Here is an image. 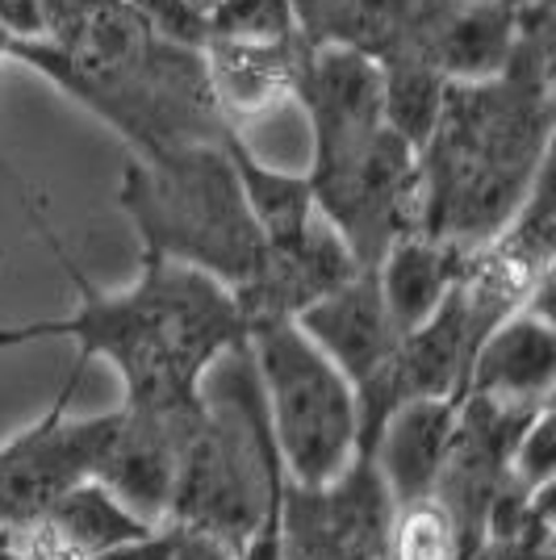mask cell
<instances>
[{
    "instance_id": "24",
    "label": "cell",
    "mask_w": 556,
    "mask_h": 560,
    "mask_svg": "<svg viewBox=\"0 0 556 560\" xmlns=\"http://www.w3.org/2000/svg\"><path fill=\"white\" fill-rule=\"evenodd\" d=\"M348 0H289V13H293V30L305 47H318L331 38V25L339 22Z\"/></svg>"
},
{
    "instance_id": "3",
    "label": "cell",
    "mask_w": 556,
    "mask_h": 560,
    "mask_svg": "<svg viewBox=\"0 0 556 560\" xmlns=\"http://www.w3.org/2000/svg\"><path fill=\"white\" fill-rule=\"evenodd\" d=\"M222 139L176 142L151 155L130 151L117 206L139 231L147 256L176 259L239 289L259 272L268 243Z\"/></svg>"
},
{
    "instance_id": "15",
    "label": "cell",
    "mask_w": 556,
    "mask_h": 560,
    "mask_svg": "<svg viewBox=\"0 0 556 560\" xmlns=\"http://www.w3.org/2000/svg\"><path fill=\"white\" fill-rule=\"evenodd\" d=\"M302 38H209L206 71L218 109L231 117L234 109H259L289 96V80L302 55Z\"/></svg>"
},
{
    "instance_id": "16",
    "label": "cell",
    "mask_w": 556,
    "mask_h": 560,
    "mask_svg": "<svg viewBox=\"0 0 556 560\" xmlns=\"http://www.w3.org/2000/svg\"><path fill=\"white\" fill-rule=\"evenodd\" d=\"M519 43V4L456 0L436 43V63L448 80H489L507 68Z\"/></svg>"
},
{
    "instance_id": "26",
    "label": "cell",
    "mask_w": 556,
    "mask_h": 560,
    "mask_svg": "<svg viewBox=\"0 0 556 560\" xmlns=\"http://www.w3.org/2000/svg\"><path fill=\"white\" fill-rule=\"evenodd\" d=\"M167 560H239V557H234L222 539L206 536V532H193V527H181V539H176V548H172Z\"/></svg>"
},
{
    "instance_id": "12",
    "label": "cell",
    "mask_w": 556,
    "mask_h": 560,
    "mask_svg": "<svg viewBox=\"0 0 556 560\" xmlns=\"http://www.w3.org/2000/svg\"><path fill=\"white\" fill-rule=\"evenodd\" d=\"M556 381V330L548 314V289H535V298L510 310L498 327L482 339V348L468 364L464 394L502 397L523 406L553 401Z\"/></svg>"
},
{
    "instance_id": "22",
    "label": "cell",
    "mask_w": 556,
    "mask_h": 560,
    "mask_svg": "<svg viewBox=\"0 0 556 560\" xmlns=\"http://www.w3.org/2000/svg\"><path fill=\"white\" fill-rule=\"evenodd\" d=\"M206 18L209 38H289V34H298L289 0H218Z\"/></svg>"
},
{
    "instance_id": "13",
    "label": "cell",
    "mask_w": 556,
    "mask_h": 560,
    "mask_svg": "<svg viewBox=\"0 0 556 560\" xmlns=\"http://www.w3.org/2000/svg\"><path fill=\"white\" fill-rule=\"evenodd\" d=\"M456 415H461L456 397H415V401H402L377 431L369 460L385 493L394 498V506L436 490L456 435Z\"/></svg>"
},
{
    "instance_id": "18",
    "label": "cell",
    "mask_w": 556,
    "mask_h": 560,
    "mask_svg": "<svg viewBox=\"0 0 556 560\" xmlns=\"http://www.w3.org/2000/svg\"><path fill=\"white\" fill-rule=\"evenodd\" d=\"M227 155L234 164V176L243 185V197L252 206V218L264 231L268 247L293 243L298 234H305V226L314 222V192H310V176H293V172H277V167L259 164L252 155V147L243 142L239 130H227Z\"/></svg>"
},
{
    "instance_id": "9",
    "label": "cell",
    "mask_w": 556,
    "mask_h": 560,
    "mask_svg": "<svg viewBox=\"0 0 556 560\" xmlns=\"http://www.w3.org/2000/svg\"><path fill=\"white\" fill-rule=\"evenodd\" d=\"M351 272H360V264L348 252V243L339 238V231L323 213H314L305 234H298L293 243L268 247L259 272L231 293L243 323L255 327V323L298 318L305 305L318 302L335 284H344Z\"/></svg>"
},
{
    "instance_id": "21",
    "label": "cell",
    "mask_w": 556,
    "mask_h": 560,
    "mask_svg": "<svg viewBox=\"0 0 556 560\" xmlns=\"http://www.w3.org/2000/svg\"><path fill=\"white\" fill-rule=\"evenodd\" d=\"M415 4L418 0H348L339 22L331 25L326 43H344V47H356L372 59H381L397 43V34L406 30Z\"/></svg>"
},
{
    "instance_id": "25",
    "label": "cell",
    "mask_w": 556,
    "mask_h": 560,
    "mask_svg": "<svg viewBox=\"0 0 556 560\" xmlns=\"http://www.w3.org/2000/svg\"><path fill=\"white\" fill-rule=\"evenodd\" d=\"M0 34L4 38H47L43 0H0Z\"/></svg>"
},
{
    "instance_id": "7",
    "label": "cell",
    "mask_w": 556,
    "mask_h": 560,
    "mask_svg": "<svg viewBox=\"0 0 556 560\" xmlns=\"http://www.w3.org/2000/svg\"><path fill=\"white\" fill-rule=\"evenodd\" d=\"M394 498L369 456L323 486H280V560H385Z\"/></svg>"
},
{
    "instance_id": "28",
    "label": "cell",
    "mask_w": 556,
    "mask_h": 560,
    "mask_svg": "<svg viewBox=\"0 0 556 560\" xmlns=\"http://www.w3.org/2000/svg\"><path fill=\"white\" fill-rule=\"evenodd\" d=\"M514 4H532V0H514Z\"/></svg>"
},
{
    "instance_id": "23",
    "label": "cell",
    "mask_w": 556,
    "mask_h": 560,
    "mask_svg": "<svg viewBox=\"0 0 556 560\" xmlns=\"http://www.w3.org/2000/svg\"><path fill=\"white\" fill-rule=\"evenodd\" d=\"M151 34H160L176 47L206 50L209 43V18L201 4L193 0H121Z\"/></svg>"
},
{
    "instance_id": "11",
    "label": "cell",
    "mask_w": 556,
    "mask_h": 560,
    "mask_svg": "<svg viewBox=\"0 0 556 560\" xmlns=\"http://www.w3.org/2000/svg\"><path fill=\"white\" fill-rule=\"evenodd\" d=\"M293 323L356 389L381 373V364L397 348V330L390 323L385 298H381L377 268L351 272L344 284H335L318 302L305 305Z\"/></svg>"
},
{
    "instance_id": "1",
    "label": "cell",
    "mask_w": 556,
    "mask_h": 560,
    "mask_svg": "<svg viewBox=\"0 0 556 560\" xmlns=\"http://www.w3.org/2000/svg\"><path fill=\"white\" fill-rule=\"evenodd\" d=\"M548 0L519 4V43L489 80H448L440 121L418 147V234L486 247L553 160Z\"/></svg>"
},
{
    "instance_id": "10",
    "label": "cell",
    "mask_w": 556,
    "mask_h": 560,
    "mask_svg": "<svg viewBox=\"0 0 556 560\" xmlns=\"http://www.w3.org/2000/svg\"><path fill=\"white\" fill-rule=\"evenodd\" d=\"M197 406L193 410H135V406L117 410V431L93 477L101 486H109L147 523H163L167 514L181 440Z\"/></svg>"
},
{
    "instance_id": "2",
    "label": "cell",
    "mask_w": 556,
    "mask_h": 560,
    "mask_svg": "<svg viewBox=\"0 0 556 560\" xmlns=\"http://www.w3.org/2000/svg\"><path fill=\"white\" fill-rule=\"evenodd\" d=\"M34 226L47 238L50 256L63 264L76 305L63 318H30L0 327V348H25L43 339H71L76 364L109 360L126 381V406L135 410H193L201 381L231 348L247 343V323L222 280L188 264L142 252L139 280L121 293H105L63 252L43 213Z\"/></svg>"
},
{
    "instance_id": "6",
    "label": "cell",
    "mask_w": 556,
    "mask_h": 560,
    "mask_svg": "<svg viewBox=\"0 0 556 560\" xmlns=\"http://www.w3.org/2000/svg\"><path fill=\"white\" fill-rule=\"evenodd\" d=\"M80 364H71L63 389L47 415L22 427L13 440L0 444V527L34 532L47 511L80 481H89L117 431L114 415L68 419V406L80 389Z\"/></svg>"
},
{
    "instance_id": "8",
    "label": "cell",
    "mask_w": 556,
    "mask_h": 560,
    "mask_svg": "<svg viewBox=\"0 0 556 560\" xmlns=\"http://www.w3.org/2000/svg\"><path fill=\"white\" fill-rule=\"evenodd\" d=\"M289 96L310 121V172L344 164L385 126L381 117V63L344 43L302 47Z\"/></svg>"
},
{
    "instance_id": "4",
    "label": "cell",
    "mask_w": 556,
    "mask_h": 560,
    "mask_svg": "<svg viewBox=\"0 0 556 560\" xmlns=\"http://www.w3.org/2000/svg\"><path fill=\"white\" fill-rule=\"evenodd\" d=\"M268 427L289 481L323 486L356 460V385L302 335L293 318L247 327Z\"/></svg>"
},
{
    "instance_id": "5",
    "label": "cell",
    "mask_w": 556,
    "mask_h": 560,
    "mask_svg": "<svg viewBox=\"0 0 556 560\" xmlns=\"http://www.w3.org/2000/svg\"><path fill=\"white\" fill-rule=\"evenodd\" d=\"M305 176L314 210L339 231L360 268H377L402 234H418V151L390 126L344 164Z\"/></svg>"
},
{
    "instance_id": "20",
    "label": "cell",
    "mask_w": 556,
    "mask_h": 560,
    "mask_svg": "<svg viewBox=\"0 0 556 560\" xmlns=\"http://www.w3.org/2000/svg\"><path fill=\"white\" fill-rule=\"evenodd\" d=\"M385 560H456V527L436 493L394 506Z\"/></svg>"
},
{
    "instance_id": "27",
    "label": "cell",
    "mask_w": 556,
    "mask_h": 560,
    "mask_svg": "<svg viewBox=\"0 0 556 560\" xmlns=\"http://www.w3.org/2000/svg\"><path fill=\"white\" fill-rule=\"evenodd\" d=\"M193 4H201V9H206V13H209V9H213V4H218V0H193Z\"/></svg>"
},
{
    "instance_id": "19",
    "label": "cell",
    "mask_w": 556,
    "mask_h": 560,
    "mask_svg": "<svg viewBox=\"0 0 556 560\" xmlns=\"http://www.w3.org/2000/svg\"><path fill=\"white\" fill-rule=\"evenodd\" d=\"M377 63H381V117L394 135H402L418 151L440 121L448 75L436 63L406 59V55H390Z\"/></svg>"
},
{
    "instance_id": "17",
    "label": "cell",
    "mask_w": 556,
    "mask_h": 560,
    "mask_svg": "<svg viewBox=\"0 0 556 560\" xmlns=\"http://www.w3.org/2000/svg\"><path fill=\"white\" fill-rule=\"evenodd\" d=\"M55 544L68 548L76 557H96L105 548H117V544H130V539L155 532L160 523H147L142 514H135L121 498H117L109 486H101L96 477L71 486L55 506L43 518Z\"/></svg>"
},
{
    "instance_id": "14",
    "label": "cell",
    "mask_w": 556,
    "mask_h": 560,
    "mask_svg": "<svg viewBox=\"0 0 556 560\" xmlns=\"http://www.w3.org/2000/svg\"><path fill=\"white\" fill-rule=\"evenodd\" d=\"M461 264L464 247H452L431 234H402L394 247L377 259V284H381L397 339L436 314L452 280L461 277Z\"/></svg>"
}]
</instances>
